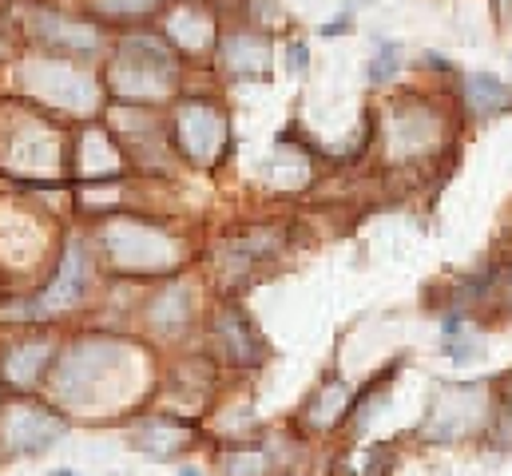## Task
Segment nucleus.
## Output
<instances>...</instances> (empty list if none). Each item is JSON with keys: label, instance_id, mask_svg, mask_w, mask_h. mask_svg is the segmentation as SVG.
<instances>
[{"label": "nucleus", "instance_id": "obj_4", "mask_svg": "<svg viewBox=\"0 0 512 476\" xmlns=\"http://www.w3.org/2000/svg\"><path fill=\"white\" fill-rule=\"evenodd\" d=\"M175 143L191 163H219L227 151V119L219 116V108L187 104L175 116Z\"/></svg>", "mask_w": 512, "mask_h": 476}, {"label": "nucleus", "instance_id": "obj_13", "mask_svg": "<svg viewBox=\"0 0 512 476\" xmlns=\"http://www.w3.org/2000/svg\"><path fill=\"white\" fill-rule=\"evenodd\" d=\"M397 72H401V44L382 40L378 52H374V60L366 64V80H370V84H389Z\"/></svg>", "mask_w": 512, "mask_h": 476}, {"label": "nucleus", "instance_id": "obj_5", "mask_svg": "<svg viewBox=\"0 0 512 476\" xmlns=\"http://www.w3.org/2000/svg\"><path fill=\"white\" fill-rule=\"evenodd\" d=\"M108 250L120 266L128 270H151V266H163L171 262L175 254V242L163 235V231H151L143 223H124V227H112L108 231Z\"/></svg>", "mask_w": 512, "mask_h": 476}, {"label": "nucleus", "instance_id": "obj_10", "mask_svg": "<svg viewBox=\"0 0 512 476\" xmlns=\"http://www.w3.org/2000/svg\"><path fill=\"white\" fill-rule=\"evenodd\" d=\"M441 354L449 357L453 365H465L481 354V334H473L465 326V310H449L441 322Z\"/></svg>", "mask_w": 512, "mask_h": 476}, {"label": "nucleus", "instance_id": "obj_12", "mask_svg": "<svg viewBox=\"0 0 512 476\" xmlns=\"http://www.w3.org/2000/svg\"><path fill=\"white\" fill-rule=\"evenodd\" d=\"M44 357H48V350L40 342H16L4 357V373L12 381H20V385H32L40 377V369H44Z\"/></svg>", "mask_w": 512, "mask_h": 476}, {"label": "nucleus", "instance_id": "obj_16", "mask_svg": "<svg viewBox=\"0 0 512 476\" xmlns=\"http://www.w3.org/2000/svg\"><path fill=\"white\" fill-rule=\"evenodd\" d=\"M286 60H290V72H298V76H302V72L310 68V52H306V40H294V44H290V52H286Z\"/></svg>", "mask_w": 512, "mask_h": 476}, {"label": "nucleus", "instance_id": "obj_3", "mask_svg": "<svg viewBox=\"0 0 512 476\" xmlns=\"http://www.w3.org/2000/svg\"><path fill=\"white\" fill-rule=\"evenodd\" d=\"M60 437H64V421L52 409L32 405V401H20V405L4 409V445H8V453L36 457L48 445H56Z\"/></svg>", "mask_w": 512, "mask_h": 476}, {"label": "nucleus", "instance_id": "obj_1", "mask_svg": "<svg viewBox=\"0 0 512 476\" xmlns=\"http://www.w3.org/2000/svg\"><path fill=\"white\" fill-rule=\"evenodd\" d=\"M493 405H497V397L485 381L441 385L437 397L429 401L425 417H421V437L429 445H461V441L489 429Z\"/></svg>", "mask_w": 512, "mask_h": 476}, {"label": "nucleus", "instance_id": "obj_7", "mask_svg": "<svg viewBox=\"0 0 512 476\" xmlns=\"http://www.w3.org/2000/svg\"><path fill=\"white\" fill-rule=\"evenodd\" d=\"M223 60H227V72L239 80H270V44L258 32H231Z\"/></svg>", "mask_w": 512, "mask_h": 476}, {"label": "nucleus", "instance_id": "obj_11", "mask_svg": "<svg viewBox=\"0 0 512 476\" xmlns=\"http://www.w3.org/2000/svg\"><path fill=\"white\" fill-rule=\"evenodd\" d=\"M84 282H88L84 250L72 246V250H68V262L60 266V274H56V282H52V290L44 294V306H68V302H76V298L84 294Z\"/></svg>", "mask_w": 512, "mask_h": 476}, {"label": "nucleus", "instance_id": "obj_6", "mask_svg": "<svg viewBox=\"0 0 512 476\" xmlns=\"http://www.w3.org/2000/svg\"><path fill=\"white\" fill-rule=\"evenodd\" d=\"M461 104L477 119H497L512 112V84L493 72H469L461 80Z\"/></svg>", "mask_w": 512, "mask_h": 476}, {"label": "nucleus", "instance_id": "obj_21", "mask_svg": "<svg viewBox=\"0 0 512 476\" xmlns=\"http://www.w3.org/2000/svg\"><path fill=\"white\" fill-rule=\"evenodd\" d=\"M509 310H512V270H509Z\"/></svg>", "mask_w": 512, "mask_h": 476}, {"label": "nucleus", "instance_id": "obj_20", "mask_svg": "<svg viewBox=\"0 0 512 476\" xmlns=\"http://www.w3.org/2000/svg\"><path fill=\"white\" fill-rule=\"evenodd\" d=\"M179 476H203V473H199L195 465H187V469H183V473H179Z\"/></svg>", "mask_w": 512, "mask_h": 476}, {"label": "nucleus", "instance_id": "obj_8", "mask_svg": "<svg viewBox=\"0 0 512 476\" xmlns=\"http://www.w3.org/2000/svg\"><path fill=\"white\" fill-rule=\"evenodd\" d=\"M131 445L139 453H147V457H175V453H183L191 445V429L171 421V417H147V421L135 425Z\"/></svg>", "mask_w": 512, "mask_h": 476}, {"label": "nucleus", "instance_id": "obj_15", "mask_svg": "<svg viewBox=\"0 0 512 476\" xmlns=\"http://www.w3.org/2000/svg\"><path fill=\"white\" fill-rule=\"evenodd\" d=\"M266 473V457L262 453H243V457H231L227 461V476H262Z\"/></svg>", "mask_w": 512, "mask_h": 476}, {"label": "nucleus", "instance_id": "obj_17", "mask_svg": "<svg viewBox=\"0 0 512 476\" xmlns=\"http://www.w3.org/2000/svg\"><path fill=\"white\" fill-rule=\"evenodd\" d=\"M350 24H354V20H350V12H342L334 24H322V36H346V32H350Z\"/></svg>", "mask_w": 512, "mask_h": 476}, {"label": "nucleus", "instance_id": "obj_2", "mask_svg": "<svg viewBox=\"0 0 512 476\" xmlns=\"http://www.w3.org/2000/svg\"><path fill=\"white\" fill-rule=\"evenodd\" d=\"M382 139L397 163H421L445 143V116L421 100H401L385 116Z\"/></svg>", "mask_w": 512, "mask_h": 476}, {"label": "nucleus", "instance_id": "obj_19", "mask_svg": "<svg viewBox=\"0 0 512 476\" xmlns=\"http://www.w3.org/2000/svg\"><path fill=\"white\" fill-rule=\"evenodd\" d=\"M505 381H509V389L501 393V401H509V405H512V373H509V377H505Z\"/></svg>", "mask_w": 512, "mask_h": 476}, {"label": "nucleus", "instance_id": "obj_22", "mask_svg": "<svg viewBox=\"0 0 512 476\" xmlns=\"http://www.w3.org/2000/svg\"><path fill=\"white\" fill-rule=\"evenodd\" d=\"M52 476H80V473H68V469H60V473H52Z\"/></svg>", "mask_w": 512, "mask_h": 476}, {"label": "nucleus", "instance_id": "obj_9", "mask_svg": "<svg viewBox=\"0 0 512 476\" xmlns=\"http://www.w3.org/2000/svg\"><path fill=\"white\" fill-rule=\"evenodd\" d=\"M223 346H227V354L231 361H239V365H255L258 354H262V342H258L255 326L247 322V314L243 310H223Z\"/></svg>", "mask_w": 512, "mask_h": 476}, {"label": "nucleus", "instance_id": "obj_18", "mask_svg": "<svg viewBox=\"0 0 512 476\" xmlns=\"http://www.w3.org/2000/svg\"><path fill=\"white\" fill-rule=\"evenodd\" d=\"M493 8H497V12L505 16V12H509V8H512V0H493Z\"/></svg>", "mask_w": 512, "mask_h": 476}, {"label": "nucleus", "instance_id": "obj_14", "mask_svg": "<svg viewBox=\"0 0 512 476\" xmlns=\"http://www.w3.org/2000/svg\"><path fill=\"white\" fill-rule=\"evenodd\" d=\"M485 441H489L493 449H512V405L509 401H501V393H497V405H493Z\"/></svg>", "mask_w": 512, "mask_h": 476}]
</instances>
